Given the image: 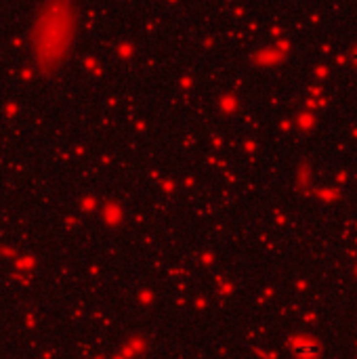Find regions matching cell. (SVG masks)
<instances>
[{
	"label": "cell",
	"instance_id": "1",
	"mask_svg": "<svg viewBox=\"0 0 357 359\" xmlns=\"http://www.w3.org/2000/svg\"><path fill=\"white\" fill-rule=\"evenodd\" d=\"M319 344L313 342V340H307V338H300V340H294L292 342V353L296 359H317L319 357Z\"/></svg>",
	"mask_w": 357,
	"mask_h": 359
}]
</instances>
